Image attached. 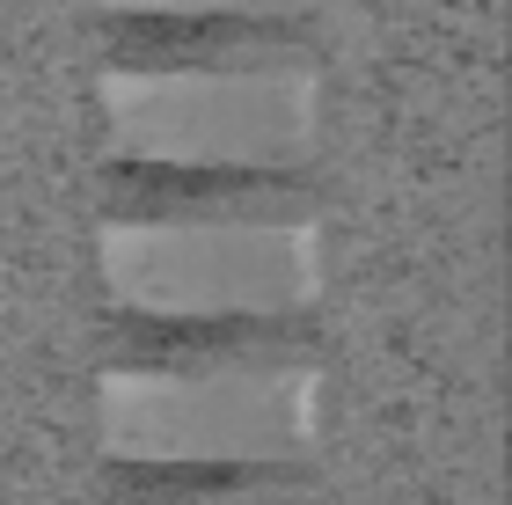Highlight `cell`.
Instances as JSON below:
<instances>
[{
	"mask_svg": "<svg viewBox=\"0 0 512 505\" xmlns=\"http://www.w3.org/2000/svg\"><path fill=\"white\" fill-rule=\"evenodd\" d=\"M110 381H300L322 359V315L308 301H110L103 308Z\"/></svg>",
	"mask_w": 512,
	"mask_h": 505,
	"instance_id": "6da1fadb",
	"label": "cell"
},
{
	"mask_svg": "<svg viewBox=\"0 0 512 505\" xmlns=\"http://www.w3.org/2000/svg\"><path fill=\"white\" fill-rule=\"evenodd\" d=\"M315 213L322 183L286 154H103L110 235H293Z\"/></svg>",
	"mask_w": 512,
	"mask_h": 505,
	"instance_id": "7a4b0ae2",
	"label": "cell"
},
{
	"mask_svg": "<svg viewBox=\"0 0 512 505\" xmlns=\"http://www.w3.org/2000/svg\"><path fill=\"white\" fill-rule=\"evenodd\" d=\"M96 37L110 81H293L315 59L308 15L235 0H110Z\"/></svg>",
	"mask_w": 512,
	"mask_h": 505,
	"instance_id": "3957f363",
	"label": "cell"
},
{
	"mask_svg": "<svg viewBox=\"0 0 512 505\" xmlns=\"http://www.w3.org/2000/svg\"><path fill=\"white\" fill-rule=\"evenodd\" d=\"M103 505H315L300 454H110Z\"/></svg>",
	"mask_w": 512,
	"mask_h": 505,
	"instance_id": "277c9868",
	"label": "cell"
}]
</instances>
